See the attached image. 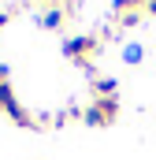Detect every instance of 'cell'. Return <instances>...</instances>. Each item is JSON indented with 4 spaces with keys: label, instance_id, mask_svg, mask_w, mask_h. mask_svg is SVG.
<instances>
[{
    "label": "cell",
    "instance_id": "obj_7",
    "mask_svg": "<svg viewBox=\"0 0 156 160\" xmlns=\"http://www.w3.org/2000/svg\"><path fill=\"white\" fill-rule=\"evenodd\" d=\"M141 56H145V52H141V45H126V52H123V60H126V63H141Z\"/></svg>",
    "mask_w": 156,
    "mask_h": 160
},
{
    "label": "cell",
    "instance_id": "obj_4",
    "mask_svg": "<svg viewBox=\"0 0 156 160\" xmlns=\"http://www.w3.org/2000/svg\"><path fill=\"white\" fill-rule=\"evenodd\" d=\"M141 19H145V4H141V0L115 4V26H138Z\"/></svg>",
    "mask_w": 156,
    "mask_h": 160
},
{
    "label": "cell",
    "instance_id": "obj_1",
    "mask_svg": "<svg viewBox=\"0 0 156 160\" xmlns=\"http://www.w3.org/2000/svg\"><path fill=\"white\" fill-rule=\"evenodd\" d=\"M7 75H11L7 63H0V112L15 123V127H37V119H34V116L22 108V101L15 97V89H11V78H7Z\"/></svg>",
    "mask_w": 156,
    "mask_h": 160
},
{
    "label": "cell",
    "instance_id": "obj_2",
    "mask_svg": "<svg viewBox=\"0 0 156 160\" xmlns=\"http://www.w3.org/2000/svg\"><path fill=\"white\" fill-rule=\"evenodd\" d=\"M63 56L71 63H78V67H89L100 56V38L97 34H75V38L63 41Z\"/></svg>",
    "mask_w": 156,
    "mask_h": 160
},
{
    "label": "cell",
    "instance_id": "obj_5",
    "mask_svg": "<svg viewBox=\"0 0 156 160\" xmlns=\"http://www.w3.org/2000/svg\"><path fill=\"white\" fill-rule=\"evenodd\" d=\"M89 89H93V97H119V78L97 75V78H89Z\"/></svg>",
    "mask_w": 156,
    "mask_h": 160
},
{
    "label": "cell",
    "instance_id": "obj_6",
    "mask_svg": "<svg viewBox=\"0 0 156 160\" xmlns=\"http://www.w3.org/2000/svg\"><path fill=\"white\" fill-rule=\"evenodd\" d=\"M67 15H71V8H60V4H56V8H48V11L41 15V26H45V30H63V26H67Z\"/></svg>",
    "mask_w": 156,
    "mask_h": 160
},
{
    "label": "cell",
    "instance_id": "obj_8",
    "mask_svg": "<svg viewBox=\"0 0 156 160\" xmlns=\"http://www.w3.org/2000/svg\"><path fill=\"white\" fill-rule=\"evenodd\" d=\"M7 22H11V15H7V11H0V30H4Z\"/></svg>",
    "mask_w": 156,
    "mask_h": 160
},
{
    "label": "cell",
    "instance_id": "obj_3",
    "mask_svg": "<svg viewBox=\"0 0 156 160\" xmlns=\"http://www.w3.org/2000/svg\"><path fill=\"white\" fill-rule=\"evenodd\" d=\"M119 97H93L89 104H85V116L82 119L89 123V127H112L119 119Z\"/></svg>",
    "mask_w": 156,
    "mask_h": 160
},
{
    "label": "cell",
    "instance_id": "obj_9",
    "mask_svg": "<svg viewBox=\"0 0 156 160\" xmlns=\"http://www.w3.org/2000/svg\"><path fill=\"white\" fill-rule=\"evenodd\" d=\"M145 15H156V0H153V4H145Z\"/></svg>",
    "mask_w": 156,
    "mask_h": 160
}]
</instances>
